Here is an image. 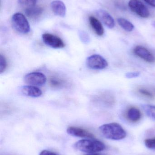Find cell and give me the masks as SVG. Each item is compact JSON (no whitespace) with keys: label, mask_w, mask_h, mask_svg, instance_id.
I'll list each match as a JSON object with an SVG mask.
<instances>
[{"label":"cell","mask_w":155,"mask_h":155,"mask_svg":"<svg viewBox=\"0 0 155 155\" xmlns=\"http://www.w3.org/2000/svg\"><path fill=\"white\" fill-rule=\"evenodd\" d=\"M44 43L54 49H61L65 46L62 40L56 35L49 33H45L42 36Z\"/></svg>","instance_id":"obj_7"},{"label":"cell","mask_w":155,"mask_h":155,"mask_svg":"<svg viewBox=\"0 0 155 155\" xmlns=\"http://www.w3.org/2000/svg\"><path fill=\"white\" fill-rule=\"evenodd\" d=\"M128 5L132 12L143 18H148L150 12L145 5L139 0H130Z\"/></svg>","instance_id":"obj_6"},{"label":"cell","mask_w":155,"mask_h":155,"mask_svg":"<svg viewBox=\"0 0 155 155\" xmlns=\"http://www.w3.org/2000/svg\"><path fill=\"white\" fill-rule=\"evenodd\" d=\"M11 21L13 27L18 32L26 34L30 32V24L26 17L22 14H14L12 16Z\"/></svg>","instance_id":"obj_3"},{"label":"cell","mask_w":155,"mask_h":155,"mask_svg":"<svg viewBox=\"0 0 155 155\" xmlns=\"http://www.w3.org/2000/svg\"><path fill=\"white\" fill-rule=\"evenodd\" d=\"M140 75V73L138 72H134L126 73V74L125 76L127 78H132L139 77Z\"/></svg>","instance_id":"obj_22"},{"label":"cell","mask_w":155,"mask_h":155,"mask_svg":"<svg viewBox=\"0 0 155 155\" xmlns=\"http://www.w3.org/2000/svg\"><path fill=\"white\" fill-rule=\"evenodd\" d=\"M85 155H104L101 154L97 153H88L87 154Z\"/></svg>","instance_id":"obj_27"},{"label":"cell","mask_w":155,"mask_h":155,"mask_svg":"<svg viewBox=\"0 0 155 155\" xmlns=\"http://www.w3.org/2000/svg\"><path fill=\"white\" fill-rule=\"evenodd\" d=\"M24 81L29 85L40 86L45 84L46 77L42 73L35 72L25 75L24 78Z\"/></svg>","instance_id":"obj_5"},{"label":"cell","mask_w":155,"mask_h":155,"mask_svg":"<svg viewBox=\"0 0 155 155\" xmlns=\"http://www.w3.org/2000/svg\"><path fill=\"white\" fill-rule=\"evenodd\" d=\"M134 53L136 55L147 62L153 63L155 61L153 55L147 48L143 46H136L134 50Z\"/></svg>","instance_id":"obj_9"},{"label":"cell","mask_w":155,"mask_h":155,"mask_svg":"<svg viewBox=\"0 0 155 155\" xmlns=\"http://www.w3.org/2000/svg\"><path fill=\"white\" fill-rule=\"evenodd\" d=\"M99 129L102 135L106 139L120 140L126 137V132L123 127L117 123L105 124L101 126Z\"/></svg>","instance_id":"obj_2"},{"label":"cell","mask_w":155,"mask_h":155,"mask_svg":"<svg viewBox=\"0 0 155 155\" xmlns=\"http://www.w3.org/2000/svg\"><path fill=\"white\" fill-rule=\"evenodd\" d=\"M139 92L143 95L148 97H150V98H152L153 97V94L151 93L150 91H148L146 89H142H142H139Z\"/></svg>","instance_id":"obj_23"},{"label":"cell","mask_w":155,"mask_h":155,"mask_svg":"<svg viewBox=\"0 0 155 155\" xmlns=\"http://www.w3.org/2000/svg\"><path fill=\"white\" fill-rule=\"evenodd\" d=\"M152 25H153V26L155 28V21H154L153 22V24H152Z\"/></svg>","instance_id":"obj_28"},{"label":"cell","mask_w":155,"mask_h":155,"mask_svg":"<svg viewBox=\"0 0 155 155\" xmlns=\"http://www.w3.org/2000/svg\"><path fill=\"white\" fill-rule=\"evenodd\" d=\"M86 63L88 68L94 70H103L108 65L106 60L99 54H93L89 56L86 59Z\"/></svg>","instance_id":"obj_4"},{"label":"cell","mask_w":155,"mask_h":155,"mask_svg":"<svg viewBox=\"0 0 155 155\" xmlns=\"http://www.w3.org/2000/svg\"><path fill=\"white\" fill-rule=\"evenodd\" d=\"M144 144L145 146L148 149L155 151V137L146 139Z\"/></svg>","instance_id":"obj_21"},{"label":"cell","mask_w":155,"mask_h":155,"mask_svg":"<svg viewBox=\"0 0 155 155\" xmlns=\"http://www.w3.org/2000/svg\"><path fill=\"white\" fill-rule=\"evenodd\" d=\"M7 66V61L5 57L2 54H0V74H2L5 71Z\"/></svg>","instance_id":"obj_20"},{"label":"cell","mask_w":155,"mask_h":155,"mask_svg":"<svg viewBox=\"0 0 155 155\" xmlns=\"http://www.w3.org/2000/svg\"><path fill=\"white\" fill-rule=\"evenodd\" d=\"M20 90L22 94L31 97H39L42 94V92L40 88L37 87L29 85L22 87Z\"/></svg>","instance_id":"obj_11"},{"label":"cell","mask_w":155,"mask_h":155,"mask_svg":"<svg viewBox=\"0 0 155 155\" xmlns=\"http://www.w3.org/2000/svg\"><path fill=\"white\" fill-rule=\"evenodd\" d=\"M74 147L76 150L87 153H93L102 152L106 149L103 142L94 138L83 139L76 142Z\"/></svg>","instance_id":"obj_1"},{"label":"cell","mask_w":155,"mask_h":155,"mask_svg":"<svg viewBox=\"0 0 155 155\" xmlns=\"http://www.w3.org/2000/svg\"><path fill=\"white\" fill-rule=\"evenodd\" d=\"M96 14L105 25L112 29L115 26V21L112 16L105 10H99L96 11Z\"/></svg>","instance_id":"obj_12"},{"label":"cell","mask_w":155,"mask_h":155,"mask_svg":"<svg viewBox=\"0 0 155 155\" xmlns=\"http://www.w3.org/2000/svg\"><path fill=\"white\" fill-rule=\"evenodd\" d=\"M43 12V8L39 6H34L25 9V14L31 19H35L40 16Z\"/></svg>","instance_id":"obj_14"},{"label":"cell","mask_w":155,"mask_h":155,"mask_svg":"<svg viewBox=\"0 0 155 155\" xmlns=\"http://www.w3.org/2000/svg\"><path fill=\"white\" fill-rule=\"evenodd\" d=\"M89 20L90 25L96 33L99 36L103 35L104 33V30L101 22L93 16L89 17Z\"/></svg>","instance_id":"obj_13"},{"label":"cell","mask_w":155,"mask_h":155,"mask_svg":"<svg viewBox=\"0 0 155 155\" xmlns=\"http://www.w3.org/2000/svg\"><path fill=\"white\" fill-rule=\"evenodd\" d=\"M117 21L119 25L126 31H132L134 29L133 25L126 19L120 18L117 19Z\"/></svg>","instance_id":"obj_16"},{"label":"cell","mask_w":155,"mask_h":155,"mask_svg":"<svg viewBox=\"0 0 155 155\" xmlns=\"http://www.w3.org/2000/svg\"><path fill=\"white\" fill-rule=\"evenodd\" d=\"M66 132L70 135L75 137L86 138H94V135L93 134L81 127H69L67 128Z\"/></svg>","instance_id":"obj_8"},{"label":"cell","mask_w":155,"mask_h":155,"mask_svg":"<svg viewBox=\"0 0 155 155\" xmlns=\"http://www.w3.org/2000/svg\"><path fill=\"white\" fill-rule=\"evenodd\" d=\"M37 0H18V4L25 9L35 6Z\"/></svg>","instance_id":"obj_19"},{"label":"cell","mask_w":155,"mask_h":155,"mask_svg":"<svg viewBox=\"0 0 155 155\" xmlns=\"http://www.w3.org/2000/svg\"><path fill=\"white\" fill-rule=\"evenodd\" d=\"M51 8L54 13L57 16L64 17L66 14V7L63 2L55 0L52 2Z\"/></svg>","instance_id":"obj_10"},{"label":"cell","mask_w":155,"mask_h":155,"mask_svg":"<svg viewBox=\"0 0 155 155\" xmlns=\"http://www.w3.org/2000/svg\"><path fill=\"white\" fill-rule=\"evenodd\" d=\"M39 155H58L53 152H51L48 150H44L42 151Z\"/></svg>","instance_id":"obj_25"},{"label":"cell","mask_w":155,"mask_h":155,"mask_svg":"<svg viewBox=\"0 0 155 155\" xmlns=\"http://www.w3.org/2000/svg\"><path fill=\"white\" fill-rule=\"evenodd\" d=\"M142 107L147 115L150 118L155 121V106L143 104L142 105Z\"/></svg>","instance_id":"obj_18"},{"label":"cell","mask_w":155,"mask_h":155,"mask_svg":"<svg viewBox=\"0 0 155 155\" xmlns=\"http://www.w3.org/2000/svg\"><path fill=\"white\" fill-rule=\"evenodd\" d=\"M127 115L130 121L136 122L141 119L142 114L139 109L136 107H132L128 110Z\"/></svg>","instance_id":"obj_15"},{"label":"cell","mask_w":155,"mask_h":155,"mask_svg":"<svg viewBox=\"0 0 155 155\" xmlns=\"http://www.w3.org/2000/svg\"><path fill=\"white\" fill-rule=\"evenodd\" d=\"M144 1L151 6L155 7V0H144Z\"/></svg>","instance_id":"obj_26"},{"label":"cell","mask_w":155,"mask_h":155,"mask_svg":"<svg viewBox=\"0 0 155 155\" xmlns=\"http://www.w3.org/2000/svg\"><path fill=\"white\" fill-rule=\"evenodd\" d=\"M49 84L52 87L60 88L65 85L66 82L64 80L60 78L53 76L50 78Z\"/></svg>","instance_id":"obj_17"},{"label":"cell","mask_w":155,"mask_h":155,"mask_svg":"<svg viewBox=\"0 0 155 155\" xmlns=\"http://www.w3.org/2000/svg\"><path fill=\"white\" fill-rule=\"evenodd\" d=\"M80 37L81 40L84 43H87L89 41V37L87 34L84 32H80Z\"/></svg>","instance_id":"obj_24"}]
</instances>
